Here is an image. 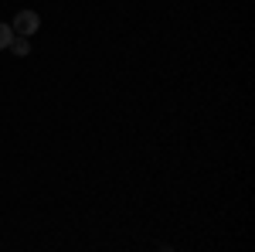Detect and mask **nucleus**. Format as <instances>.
<instances>
[{"label": "nucleus", "instance_id": "obj_1", "mask_svg": "<svg viewBox=\"0 0 255 252\" xmlns=\"http://www.w3.org/2000/svg\"><path fill=\"white\" fill-rule=\"evenodd\" d=\"M14 34H24V38H31V34H38V27H41V17H38V10H17V17H14Z\"/></svg>", "mask_w": 255, "mask_h": 252}, {"label": "nucleus", "instance_id": "obj_3", "mask_svg": "<svg viewBox=\"0 0 255 252\" xmlns=\"http://www.w3.org/2000/svg\"><path fill=\"white\" fill-rule=\"evenodd\" d=\"M10 38H14V27H10V24H3V20H0V51H3V48H7V44H10Z\"/></svg>", "mask_w": 255, "mask_h": 252}, {"label": "nucleus", "instance_id": "obj_2", "mask_svg": "<svg viewBox=\"0 0 255 252\" xmlns=\"http://www.w3.org/2000/svg\"><path fill=\"white\" fill-rule=\"evenodd\" d=\"M7 48H10V51H14V55H17V58H24V55H31V41L24 38V34H14V38H10V44H7Z\"/></svg>", "mask_w": 255, "mask_h": 252}]
</instances>
